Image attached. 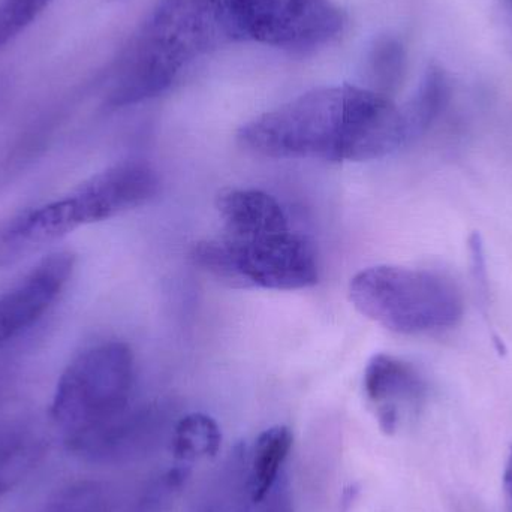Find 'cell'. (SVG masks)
Here are the masks:
<instances>
[{
    "instance_id": "cell-4",
    "label": "cell",
    "mask_w": 512,
    "mask_h": 512,
    "mask_svg": "<svg viewBox=\"0 0 512 512\" xmlns=\"http://www.w3.org/2000/svg\"><path fill=\"white\" fill-rule=\"evenodd\" d=\"M349 297L358 312L399 334L450 330L465 304L453 280L435 271L375 265L355 274Z\"/></svg>"
},
{
    "instance_id": "cell-10",
    "label": "cell",
    "mask_w": 512,
    "mask_h": 512,
    "mask_svg": "<svg viewBox=\"0 0 512 512\" xmlns=\"http://www.w3.org/2000/svg\"><path fill=\"white\" fill-rule=\"evenodd\" d=\"M292 442V432L286 426L270 427L256 438L249 474V496L255 504L270 495Z\"/></svg>"
},
{
    "instance_id": "cell-3",
    "label": "cell",
    "mask_w": 512,
    "mask_h": 512,
    "mask_svg": "<svg viewBox=\"0 0 512 512\" xmlns=\"http://www.w3.org/2000/svg\"><path fill=\"white\" fill-rule=\"evenodd\" d=\"M134 384V355L122 342L81 352L57 382L51 417L75 453H86L123 420Z\"/></svg>"
},
{
    "instance_id": "cell-11",
    "label": "cell",
    "mask_w": 512,
    "mask_h": 512,
    "mask_svg": "<svg viewBox=\"0 0 512 512\" xmlns=\"http://www.w3.org/2000/svg\"><path fill=\"white\" fill-rule=\"evenodd\" d=\"M450 101V83L438 66H430L411 101L402 108L408 143L420 138L441 116Z\"/></svg>"
},
{
    "instance_id": "cell-12",
    "label": "cell",
    "mask_w": 512,
    "mask_h": 512,
    "mask_svg": "<svg viewBox=\"0 0 512 512\" xmlns=\"http://www.w3.org/2000/svg\"><path fill=\"white\" fill-rule=\"evenodd\" d=\"M41 454V444L32 433L0 430V499L29 474Z\"/></svg>"
},
{
    "instance_id": "cell-15",
    "label": "cell",
    "mask_w": 512,
    "mask_h": 512,
    "mask_svg": "<svg viewBox=\"0 0 512 512\" xmlns=\"http://www.w3.org/2000/svg\"><path fill=\"white\" fill-rule=\"evenodd\" d=\"M53 0H2L0 2V50L27 29Z\"/></svg>"
},
{
    "instance_id": "cell-13",
    "label": "cell",
    "mask_w": 512,
    "mask_h": 512,
    "mask_svg": "<svg viewBox=\"0 0 512 512\" xmlns=\"http://www.w3.org/2000/svg\"><path fill=\"white\" fill-rule=\"evenodd\" d=\"M222 433L209 415L195 412L177 423L173 435V454L180 462L212 459L221 450Z\"/></svg>"
},
{
    "instance_id": "cell-7",
    "label": "cell",
    "mask_w": 512,
    "mask_h": 512,
    "mask_svg": "<svg viewBox=\"0 0 512 512\" xmlns=\"http://www.w3.org/2000/svg\"><path fill=\"white\" fill-rule=\"evenodd\" d=\"M72 271L74 255L56 252L0 292V349L44 316L68 285Z\"/></svg>"
},
{
    "instance_id": "cell-16",
    "label": "cell",
    "mask_w": 512,
    "mask_h": 512,
    "mask_svg": "<svg viewBox=\"0 0 512 512\" xmlns=\"http://www.w3.org/2000/svg\"><path fill=\"white\" fill-rule=\"evenodd\" d=\"M469 251L472 255V271H474L475 282L478 283V288L483 289V294H487V268L486 256H484L483 240L478 233L472 234L469 239Z\"/></svg>"
},
{
    "instance_id": "cell-5",
    "label": "cell",
    "mask_w": 512,
    "mask_h": 512,
    "mask_svg": "<svg viewBox=\"0 0 512 512\" xmlns=\"http://www.w3.org/2000/svg\"><path fill=\"white\" fill-rule=\"evenodd\" d=\"M192 261L215 279L236 288L294 291L319 279L315 252L291 230L252 239L204 240L192 249Z\"/></svg>"
},
{
    "instance_id": "cell-17",
    "label": "cell",
    "mask_w": 512,
    "mask_h": 512,
    "mask_svg": "<svg viewBox=\"0 0 512 512\" xmlns=\"http://www.w3.org/2000/svg\"><path fill=\"white\" fill-rule=\"evenodd\" d=\"M504 496L507 512H512V447L508 453L507 465L504 471Z\"/></svg>"
},
{
    "instance_id": "cell-2",
    "label": "cell",
    "mask_w": 512,
    "mask_h": 512,
    "mask_svg": "<svg viewBox=\"0 0 512 512\" xmlns=\"http://www.w3.org/2000/svg\"><path fill=\"white\" fill-rule=\"evenodd\" d=\"M227 38L224 0H161L126 48L108 102L126 107L161 95L189 63Z\"/></svg>"
},
{
    "instance_id": "cell-6",
    "label": "cell",
    "mask_w": 512,
    "mask_h": 512,
    "mask_svg": "<svg viewBox=\"0 0 512 512\" xmlns=\"http://www.w3.org/2000/svg\"><path fill=\"white\" fill-rule=\"evenodd\" d=\"M231 38L312 48L336 38L345 14L331 0H224Z\"/></svg>"
},
{
    "instance_id": "cell-14",
    "label": "cell",
    "mask_w": 512,
    "mask_h": 512,
    "mask_svg": "<svg viewBox=\"0 0 512 512\" xmlns=\"http://www.w3.org/2000/svg\"><path fill=\"white\" fill-rule=\"evenodd\" d=\"M405 50L396 39H382L370 54V72L381 93L396 89L405 74Z\"/></svg>"
},
{
    "instance_id": "cell-8",
    "label": "cell",
    "mask_w": 512,
    "mask_h": 512,
    "mask_svg": "<svg viewBox=\"0 0 512 512\" xmlns=\"http://www.w3.org/2000/svg\"><path fill=\"white\" fill-rule=\"evenodd\" d=\"M427 385L412 364L388 354H376L364 372V394L385 435H394L406 412L426 397Z\"/></svg>"
},
{
    "instance_id": "cell-9",
    "label": "cell",
    "mask_w": 512,
    "mask_h": 512,
    "mask_svg": "<svg viewBox=\"0 0 512 512\" xmlns=\"http://www.w3.org/2000/svg\"><path fill=\"white\" fill-rule=\"evenodd\" d=\"M219 215L225 236L252 239L289 230L282 206L271 195L256 189H225L219 194Z\"/></svg>"
},
{
    "instance_id": "cell-1",
    "label": "cell",
    "mask_w": 512,
    "mask_h": 512,
    "mask_svg": "<svg viewBox=\"0 0 512 512\" xmlns=\"http://www.w3.org/2000/svg\"><path fill=\"white\" fill-rule=\"evenodd\" d=\"M239 141L268 158L328 162L373 161L409 144L402 108L351 84L310 90L255 117Z\"/></svg>"
}]
</instances>
